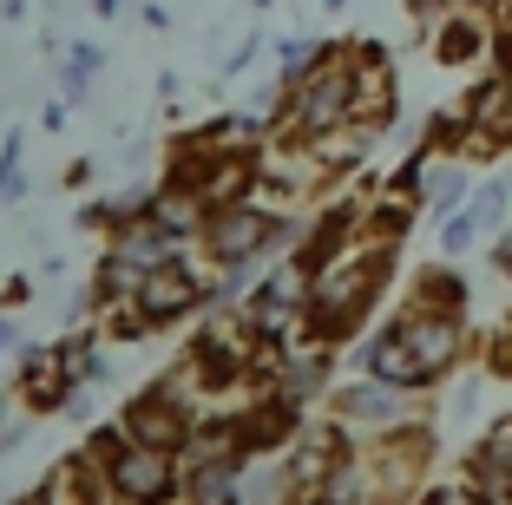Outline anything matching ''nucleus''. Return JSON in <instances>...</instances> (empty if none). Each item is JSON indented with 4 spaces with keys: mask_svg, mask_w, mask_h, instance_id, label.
I'll use <instances>...</instances> for the list:
<instances>
[{
    "mask_svg": "<svg viewBox=\"0 0 512 505\" xmlns=\"http://www.w3.org/2000/svg\"><path fill=\"white\" fill-rule=\"evenodd\" d=\"M178 368L191 374L197 394H230V387H243L250 374H270L276 368V348L263 342L250 328V315H204V322L191 328V342H184Z\"/></svg>",
    "mask_w": 512,
    "mask_h": 505,
    "instance_id": "nucleus-1",
    "label": "nucleus"
},
{
    "mask_svg": "<svg viewBox=\"0 0 512 505\" xmlns=\"http://www.w3.org/2000/svg\"><path fill=\"white\" fill-rule=\"evenodd\" d=\"M86 460L112 486L119 505H184V460L178 453H151V446L125 440L119 427H106L86 440Z\"/></svg>",
    "mask_w": 512,
    "mask_h": 505,
    "instance_id": "nucleus-2",
    "label": "nucleus"
},
{
    "mask_svg": "<svg viewBox=\"0 0 512 505\" xmlns=\"http://www.w3.org/2000/svg\"><path fill=\"white\" fill-rule=\"evenodd\" d=\"M197 394L191 387V374L184 368H171V374H158L151 387H138L132 401L119 407V433L125 440H138V446H151V453H178L184 460V446H191V433H197Z\"/></svg>",
    "mask_w": 512,
    "mask_h": 505,
    "instance_id": "nucleus-3",
    "label": "nucleus"
},
{
    "mask_svg": "<svg viewBox=\"0 0 512 505\" xmlns=\"http://www.w3.org/2000/svg\"><path fill=\"white\" fill-rule=\"evenodd\" d=\"M381 276H388V256H375V250L335 256L329 269H316V276H309V322H302V328H309V335L329 348L335 335H348V328L368 315Z\"/></svg>",
    "mask_w": 512,
    "mask_h": 505,
    "instance_id": "nucleus-4",
    "label": "nucleus"
},
{
    "mask_svg": "<svg viewBox=\"0 0 512 505\" xmlns=\"http://www.w3.org/2000/svg\"><path fill=\"white\" fill-rule=\"evenodd\" d=\"M178 243L158 230L151 217H132V223H112V237H106V250H99V289L92 296L106 302V309H125V302L138 296V283L145 276H158L165 263H178Z\"/></svg>",
    "mask_w": 512,
    "mask_h": 505,
    "instance_id": "nucleus-5",
    "label": "nucleus"
},
{
    "mask_svg": "<svg viewBox=\"0 0 512 505\" xmlns=\"http://www.w3.org/2000/svg\"><path fill=\"white\" fill-rule=\"evenodd\" d=\"M289 132L302 138V145H316V138H335L355 125V66L348 60H329L322 53V66L302 86H289V105H283Z\"/></svg>",
    "mask_w": 512,
    "mask_h": 505,
    "instance_id": "nucleus-6",
    "label": "nucleus"
},
{
    "mask_svg": "<svg viewBox=\"0 0 512 505\" xmlns=\"http://www.w3.org/2000/svg\"><path fill=\"white\" fill-rule=\"evenodd\" d=\"M211 302H217V269H204L197 250H184L178 263H165L158 276H145L125 309H138L151 328H178V322H191V315H204Z\"/></svg>",
    "mask_w": 512,
    "mask_h": 505,
    "instance_id": "nucleus-7",
    "label": "nucleus"
},
{
    "mask_svg": "<svg viewBox=\"0 0 512 505\" xmlns=\"http://www.w3.org/2000/svg\"><path fill=\"white\" fill-rule=\"evenodd\" d=\"M276 243H289V223L276 210H263L256 197L250 204H230V210H211V223H204V263L211 269L263 263Z\"/></svg>",
    "mask_w": 512,
    "mask_h": 505,
    "instance_id": "nucleus-8",
    "label": "nucleus"
},
{
    "mask_svg": "<svg viewBox=\"0 0 512 505\" xmlns=\"http://www.w3.org/2000/svg\"><path fill=\"white\" fill-rule=\"evenodd\" d=\"M329 407H335V420H342L348 433H388L394 420L407 414V394H401V387H388V381H368V374H362V381H348Z\"/></svg>",
    "mask_w": 512,
    "mask_h": 505,
    "instance_id": "nucleus-9",
    "label": "nucleus"
},
{
    "mask_svg": "<svg viewBox=\"0 0 512 505\" xmlns=\"http://www.w3.org/2000/svg\"><path fill=\"white\" fill-rule=\"evenodd\" d=\"M14 387L27 401V414H66V401L79 394L60 368V348H27V361L14 368Z\"/></svg>",
    "mask_w": 512,
    "mask_h": 505,
    "instance_id": "nucleus-10",
    "label": "nucleus"
},
{
    "mask_svg": "<svg viewBox=\"0 0 512 505\" xmlns=\"http://www.w3.org/2000/svg\"><path fill=\"white\" fill-rule=\"evenodd\" d=\"M407 335V355H414V368H421V381H434L440 368H453V355H460V322L453 315H407V322H394Z\"/></svg>",
    "mask_w": 512,
    "mask_h": 505,
    "instance_id": "nucleus-11",
    "label": "nucleus"
},
{
    "mask_svg": "<svg viewBox=\"0 0 512 505\" xmlns=\"http://www.w3.org/2000/svg\"><path fill=\"white\" fill-rule=\"evenodd\" d=\"M362 374L368 381H388V387H421V368H414V355H407V335L401 328H381L375 342L362 348Z\"/></svg>",
    "mask_w": 512,
    "mask_h": 505,
    "instance_id": "nucleus-12",
    "label": "nucleus"
},
{
    "mask_svg": "<svg viewBox=\"0 0 512 505\" xmlns=\"http://www.w3.org/2000/svg\"><path fill=\"white\" fill-rule=\"evenodd\" d=\"M243 466H184V505H243Z\"/></svg>",
    "mask_w": 512,
    "mask_h": 505,
    "instance_id": "nucleus-13",
    "label": "nucleus"
},
{
    "mask_svg": "<svg viewBox=\"0 0 512 505\" xmlns=\"http://www.w3.org/2000/svg\"><path fill=\"white\" fill-rule=\"evenodd\" d=\"M53 348H60V368H66L73 387L106 381V335H66V342H53Z\"/></svg>",
    "mask_w": 512,
    "mask_h": 505,
    "instance_id": "nucleus-14",
    "label": "nucleus"
},
{
    "mask_svg": "<svg viewBox=\"0 0 512 505\" xmlns=\"http://www.w3.org/2000/svg\"><path fill=\"white\" fill-rule=\"evenodd\" d=\"M106 66V53L92 40H79L73 53H66V73H60V86H66V99H86V86H92V73Z\"/></svg>",
    "mask_w": 512,
    "mask_h": 505,
    "instance_id": "nucleus-15",
    "label": "nucleus"
},
{
    "mask_svg": "<svg viewBox=\"0 0 512 505\" xmlns=\"http://www.w3.org/2000/svg\"><path fill=\"white\" fill-rule=\"evenodd\" d=\"M27 191V171H20V138L0 145V197H20Z\"/></svg>",
    "mask_w": 512,
    "mask_h": 505,
    "instance_id": "nucleus-16",
    "label": "nucleus"
},
{
    "mask_svg": "<svg viewBox=\"0 0 512 505\" xmlns=\"http://www.w3.org/2000/svg\"><path fill=\"white\" fill-rule=\"evenodd\" d=\"M427 197H434V204L447 210L453 197H460V178H453V171H434V184H427Z\"/></svg>",
    "mask_w": 512,
    "mask_h": 505,
    "instance_id": "nucleus-17",
    "label": "nucleus"
},
{
    "mask_svg": "<svg viewBox=\"0 0 512 505\" xmlns=\"http://www.w3.org/2000/svg\"><path fill=\"white\" fill-rule=\"evenodd\" d=\"M14 342H20V322H14V315H0V355H7Z\"/></svg>",
    "mask_w": 512,
    "mask_h": 505,
    "instance_id": "nucleus-18",
    "label": "nucleus"
},
{
    "mask_svg": "<svg viewBox=\"0 0 512 505\" xmlns=\"http://www.w3.org/2000/svg\"><path fill=\"white\" fill-rule=\"evenodd\" d=\"M434 505H473L467 492H434Z\"/></svg>",
    "mask_w": 512,
    "mask_h": 505,
    "instance_id": "nucleus-19",
    "label": "nucleus"
},
{
    "mask_svg": "<svg viewBox=\"0 0 512 505\" xmlns=\"http://www.w3.org/2000/svg\"><path fill=\"white\" fill-rule=\"evenodd\" d=\"M92 7H99V14H106V20H112V14H119V7H125V0H92Z\"/></svg>",
    "mask_w": 512,
    "mask_h": 505,
    "instance_id": "nucleus-20",
    "label": "nucleus"
},
{
    "mask_svg": "<svg viewBox=\"0 0 512 505\" xmlns=\"http://www.w3.org/2000/svg\"><path fill=\"white\" fill-rule=\"evenodd\" d=\"M7 505H46V499H40V486H33V492H27V499H7Z\"/></svg>",
    "mask_w": 512,
    "mask_h": 505,
    "instance_id": "nucleus-21",
    "label": "nucleus"
},
{
    "mask_svg": "<svg viewBox=\"0 0 512 505\" xmlns=\"http://www.w3.org/2000/svg\"><path fill=\"white\" fill-rule=\"evenodd\" d=\"M7 433H14V427H7V407H0V446H7Z\"/></svg>",
    "mask_w": 512,
    "mask_h": 505,
    "instance_id": "nucleus-22",
    "label": "nucleus"
},
{
    "mask_svg": "<svg viewBox=\"0 0 512 505\" xmlns=\"http://www.w3.org/2000/svg\"><path fill=\"white\" fill-rule=\"evenodd\" d=\"M0 381H7V368H0Z\"/></svg>",
    "mask_w": 512,
    "mask_h": 505,
    "instance_id": "nucleus-23",
    "label": "nucleus"
}]
</instances>
